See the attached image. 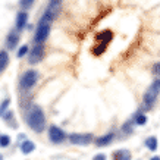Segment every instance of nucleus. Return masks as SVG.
I'll list each match as a JSON object with an SVG mask.
<instances>
[{
  "mask_svg": "<svg viewBox=\"0 0 160 160\" xmlns=\"http://www.w3.org/2000/svg\"><path fill=\"white\" fill-rule=\"evenodd\" d=\"M35 148L34 146V142L32 141H29V140H25L22 144H21V151L24 153V154H29V153H32Z\"/></svg>",
  "mask_w": 160,
  "mask_h": 160,
  "instance_id": "f8f14e48",
  "label": "nucleus"
},
{
  "mask_svg": "<svg viewBox=\"0 0 160 160\" xmlns=\"http://www.w3.org/2000/svg\"><path fill=\"white\" fill-rule=\"evenodd\" d=\"M49 3H52V5H60V0H50Z\"/></svg>",
  "mask_w": 160,
  "mask_h": 160,
  "instance_id": "4be33fe9",
  "label": "nucleus"
},
{
  "mask_svg": "<svg viewBox=\"0 0 160 160\" xmlns=\"http://www.w3.org/2000/svg\"><path fill=\"white\" fill-rule=\"evenodd\" d=\"M18 41H19V31L18 29H12L6 38V46L8 49H15L18 46Z\"/></svg>",
  "mask_w": 160,
  "mask_h": 160,
  "instance_id": "0eeeda50",
  "label": "nucleus"
},
{
  "mask_svg": "<svg viewBox=\"0 0 160 160\" xmlns=\"http://www.w3.org/2000/svg\"><path fill=\"white\" fill-rule=\"evenodd\" d=\"M112 141H113V132H109V134H104V135L96 138V146L104 147V146H107V144H110Z\"/></svg>",
  "mask_w": 160,
  "mask_h": 160,
  "instance_id": "1a4fd4ad",
  "label": "nucleus"
},
{
  "mask_svg": "<svg viewBox=\"0 0 160 160\" xmlns=\"http://www.w3.org/2000/svg\"><path fill=\"white\" fill-rule=\"evenodd\" d=\"M37 79H38V72L34 71V69H29L27 72L21 77V88H24V90H29V88H32L37 82Z\"/></svg>",
  "mask_w": 160,
  "mask_h": 160,
  "instance_id": "7ed1b4c3",
  "label": "nucleus"
},
{
  "mask_svg": "<svg viewBox=\"0 0 160 160\" xmlns=\"http://www.w3.org/2000/svg\"><path fill=\"white\" fill-rule=\"evenodd\" d=\"M159 85H160V81H159Z\"/></svg>",
  "mask_w": 160,
  "mask_h": 160,
  "instance_id": "b1692460",
  "label": "nucleus"
},
{
  "mask_svg": "<svg viewBox=\"0 0 160 160\" xmlns=\"http://www.w3.org/2000/svg\"><path fill=\"white\" fill-rule=\"evenodd\" d=\"M32 3H34V0H21V6L25 8V9H27V8H31Z\"/></svg>",
  "mask_w": 160,
  "mask_h": 160,
  "instance_id": "a211bd4d",
  "label": "nucleus"
},
{
  "mask_svg": "<svg viewBox=\"0 0 160 160\" xmlns=\"http://www.w3.org/2000/svg\"><path fill=\"white\" fill-rule=\"evenodd\" d=\"M146 147L148 150L154 151L156 148H157V138H156V137H148L146 140Z\"/></svg>",
  "mask_w": 160,
  "mask_h": 160,
  "instance_id": "4468645a",
  "label": "nucleus"
},
{
  "mask_svg": "<svg viewBox=\"0 0 160 160\" xmlns=\"http://www.w3.org/2000/svg\"><path fill=\"white\" fill-rule=\"evenodd\" d=\"M27 53H28V46H22L19 49V52H18V58H24Z\"/></svg>",
  "mask_w": 160,
  "mask_h": 160,
  "instance_id": "f3484780",
  "label": "nucleus"
},
{
  "mask_svg": "<svg viewBox=\"0 0 160 160\" xmlns=\"http://www.w3.org/2000/svg\"><path fill=\"white\" fill-rule=\"evenodd\" d=\"M159 91H160V85L159 81L154 82L148 90L146 91L144 97H142V103H144V109H151L153 104L156 103V98L159 97Z\"/></svg>",
  "mask_w": 160,
  "mask_h": 160,
  "instance_id": "f03ea898",
  "label": "nucleus"
},
{
  "mask_svg": "<svg viewBox=\"0 0 160 160\" xmlns=\"http://www.w3.org/2000/svg\"><path fill=\"white\" fill-rule=\"evenodd\" d=\"M10 144L9 135H2L0 137V147H8Z\"/></svg>",
  "mask_w": 160,
  "mask_h": 160,
  "instance_id": "dca6fc26",
  "label": "nucleus"
},
{
  "mask_svg": "<svg viewBox=\"0 0 160 160\" xmlns=\"http://www.w3.org/2000/svg\"><path fill=\"white\" fill-rule=\"evenodd\" d=\"M113 38V32L112 31H109V29H106V31H102V32H98L97 35H96V40H97V43H102V44H109V41Z\"/></svg>",
  "mask_w": 160,
  "mask_h": 160,
  "instance_id": "6e6552de",
  "label": "nucleus"
},
{
  "mask_svg": "<svg viewBox=\"0 0 160 160\" xmlns=\"http://www.w3.org/2000/svg\"><path fill=\"white\" fill-rule=\"evenodd\" d=\"M146 122H147V116L144 113H138L135 116V119H134V123H135V125H144Z\"/></svg>",
  "mask_w": 160,
  "mask_h": 160,
  "instance_id": "2eb2a0df",
  "label": "nucleus"
},
{
  "mask_svg": "<svg viewBox=\"0 0 160 160\" xmlns=\"http://www.w3.org/2000/svg\"><path fill=\"white\" fill-rule=\"evenodd\" d=\"M94 160H106V156L104 154H97L94 157Z\"/></svg>",
  "mask_w": 160,
  "mask_h": 160,
  "instance_id": "412c9836",
  "label": "nucleus"
},
{
  "mask_svg": "<svg viewBox=\"0 0 160 160\" xmlns=\"http://www.w3.org/2000/svg\"><path fill=\"white\" fill-rule=\"evenodd\" d=\"M49 138L52 142H54V144H59V142H62L65 138H66V134L59 128V126L56 125H52L49 129Z\"/></svg>",
  "mask_w": 160,
  "mask_h": 160,
  "instance_id": "423d86ee",
  "label": "nucleus"
},
{
  "mask_svg": "<svg viewBox=\"0 0 160 160\" xmlns=\"http://www.w3.org/2000/svg\"><path fill=\"white\" fill-rule=\"evenodd\" d=\"M8 104H9V98H6L5 102H3V104L0 106V115H3V113H5V109L8 107Z\"/></svg>",
  "mask_w": 160,
  "mask_h": 160,
  "instance_id": "6ab92c4d",
  "label": "nucleus"
},
{
  "mask_svg": "<svg viewBox=\"0 0 160 160\" xmlns=\"http://www.w3.org/2000/svg\"><path fill=\"white\" fill-rule=\"evenodd\" d=\"M27 123L34 132H43L46 128V116L43 109L37 104H32L27 110Z\"/></svg>",
  "mask_w": 160,
  "mask_h": 160,
  "instance_id": "f257e3e1",
  "label": "nucleus"
},
{
  "mask_svg": "<svg viewBox=\"0 0 160 160\" xmlns=\"http://www.w3.org/2000/svg\"><path fill=\"white\" fill-rule=\"evenodd\" d=\"M153 73L157 75V77H160V63H156L154 66H153Z\"/></svg>",
  "mask_w": 160,
  "mask_h": 160,
  "instance_id": "aec40b11",
  "label": "nucleus"
},
{
  "mask_svg": "<svg viewBox=\"0 0 160 160\" xmlns=\"http://www.w3.org/2000/svg\"><path fill=\"white\" fill-rule=\"evenodd\" d=\"M27 19H28V15L25 13V12H19V13L16 15V29H18V31L25 28Z\"/></svg>",
  "mask_w": 160,
  "mask_h": 160,
  "instance_id": "9d476101",
  "label": "nucleus"
},
{
  "mask_svg": "<svg viewBox=\"0 0 160 160\" xmlns=\"http://www.w3.org/2000/svg\"><path fill=\"white\" fill-rule=\"evenodd\" d=\"M150 160H160V157H159V156H154V157H153V159H150Z\"/></svg>",
  "mask_w": 160,
  "mask_h": 160,
  "instance_id": "5701e85b",
  "label": "nucleus"
},
{
  "mask_svg": "<svg viewBox=\"0 0 160 160\" xmlns=\"http://www.w3.org/2000/svg\"><path fill=\"white\" fill-rule=\"evenodd\" d=\"M44 52H46V49H44V44H35L34 49L31 50V53L29 54V63H38L43 60L44 58Z\"/></svg>",
  "mask_w": 160,
  "mask_h": 160,
  "instance_id": "39448f33",
  "label": "nucleus"
},
{
  "mask_svg": "<svg viewBox=\"0 0 160 160\" xmlns=\"http://www.w3.org/2000/svg\"><path fill=\"white\" fill-rule=\"evenodd\" d=\"M113 160H131L129 150H118L113 153Z\"/></svg>",
  "mask_w": 160,
  "mask_h": 160,
  "instance_id": "9b49d317",
  "label": "nucleus"
},
{
  "mask_svg": "<svg viewBox=\"0 0 160 160\" xmlns=\"http://www.w3.org/2000/svg\"><path fill=\"white\" fill-rule=\"evenodd\" d=\"M9 65V54L6 53L5 50L0 52V72H3Z\"/></svg>",
  "mask_w": 160,
  "mask_h": 160,
  "instance_id": "ddd939ff",
  "label": "nucleus"
},
{
  "mask_svg": "<svg viewBox=\"0 0 160 160\" xmlns=\"http://www.w3.org/2000/svg\"><path fill=\"white\" fill-rule=\"evenodd\" d=\"M92 134H72L69 135V141L72 144H77V146H87L90 142H92Z\"/></svg>",
  "mask_w": 160,
  "mask_h": 160,
  "instance_id": "20e7f679",
  "label": "nucleus"
}]
</instances>
